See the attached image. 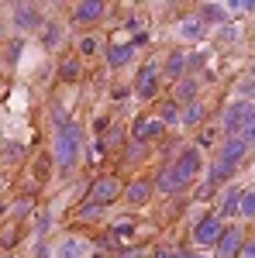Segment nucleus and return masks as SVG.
<instances>
[{
	"mask_svg": "<svg viewBox=\"0 0 255 258\" xmlns=\"http://www.w3.org/2000/svg\"><path fill=\"white\" fill-rule=\"evenodd\" d=\"M79 152H83V131H79L76 120H66L52 138V159H56L59 169H73Z\"/></svg>",
	"mask_w": 255,
	"mask_h": 258,
	"instance_id": "nucleus-1",
	"label": "nucleus"
},
{
	"mask_svg": "<svg viewBox=\"0 0 255 258\" xmlns=\"http://www.w3.org/2000/svg\"><path fill=\"white\" fill-rule=\"evenodd\" d=\"M221 127H224V135L231 138V135H241V138H255V107L252 100H235V103H228L224 107V114H221Z\"/></svg>",
	"mask_w": 255,
	"mask_h": 258,
	"instance_id": "nucleus-2",
	"label": "nucleus"
},
{
	"mask_svg": "<svg viewBox=\"0 0 255 258\" xmlns=\"http://www.w3.org/2000/svg\"><path fill=\"white\" fill-rule=\"evenodd\" d=\"M45 24V14H41L38 4H14L11 7V28L21 31V35H31Z\"/></svg>",
	"mask_w": 255,
	"mask_h": 258,
	"instance_id": "nucleus-3",
	"label": "nucleus"
},
{
	"mask_svg": "<svg viewBox=\"0 0 255 258\" xmlns=\"http://www.w3.org/2000/svg\"><path fill=\"white\" fill-rule=\"evenodd\" d=\"M248 152H252V141L248 138H241V135H231V138H224L221 141V148H217V159L221 162H228V165H241V162L248 159Z\"/></svg>",
	"mask_w": 255,
	"mask_h": 258,
	"instance_id": "nucleus-4",
	"label": "nucleus"
},
{
	"mask_svg": "<svg viewBox=\"0 0 255 258\" xmlns=\"http://www.w3.org/2000/svg\"><path fill=\"white\" fill-rule=\"evenodd\" d=\"M124 193V186H121L118 176H100L93 186H90V203H97V207H107V203H114V200Z\"/></svg>",
	"mask_w": 255,
	"mask_h": 258,
	"instance_id": "nucleus-5",
	"label": "nucleus"
},
{
	"mask_svg": "<svg viewBox=\"0 0 255 258\" xmlns=\"http://www.w3.org/2000/svg\"><path fill=\"white\" fill-rule=\"evenodd\" d=\"M186 186H190V179L183 176V172H179L173 162L159 169V176H156V189H159V193H166V197H176V193H183Z\"/></svg>",
	"mask_w": 255,
	"mask_h": 258,
	"instance_id": "nucleus-6",
	"label": "nucleus"
},
{
	"mask_svg": "<svg viewBox=\"0 0 255 258\" xmlns=\"http://www.w3.org/2000/svg\"><path fill=\"white\" fill-rule=\"evenodd\" d=\"M159 93V62H145L138 69V80H135V97L138 100H152Z\"/></svg>",
	"mask_w": 255,
	"mask_h": 258,
	"instance_id": "nucleus-7",
	"label": "nucleus"
},
{
	"mask_svg": "<svg viewBox=\"0 0 255 258\" xmlns=\"http://www.w3.org/2000/svg\"><path fill=\"white\" fill-rule=\"evenodd\" d=\"M221 231H224L221 217H217V214H207V217L196 220V227H193V241L200 244V248H207V244H214V241L221 238Z\"/></svg>",
	"mask_w": 255,
	"mask_h": 258,
	"instance_id": "nucleus-8",
	"label": "nucleus"
},
{
	"mask_svg": "<svg viewBox=\"0 0 255 258\" xmlns=\"http://www.w3.org/2000/svg\"><path fill=\"white\" fill-rule=\"evenodd\" d=\"M173 165H176L179 172H183V176H186L190 182H193V179L200 176V169H203V152L190 145V148H183V152L176 155V162H173Z\"/></svg>",
	"mask_w": 255,
	"mask_h": 258,
	"instance_id": "nucleus-9",
	"label": "nucleus"
},
{
	"mask_svg": "<svg viewBox=\"0 0 255 258\" xmlns=\"http://www.w3.org/2000/svg\"><path fill=\"white\" fill-rule=\"evenodd\" d=\"M104 11H107V7H104L100 0H83V4L73 7V24H76V28H90V24H97V21L104 18Z\"/></svg>",
	"mask_w": 255,
	"mask_h": 258,
	"instance_id": "nucleus-10",
	"label": "nucleus"
},
{
	"mask_svg": "<svg viewBox=\"0 0 255 258\" xmlns=\"http://www.w3.org/2000/svg\"><path fill=\"white\" fill-rule=\"evenodd\" d=\"M241 241H245L241 227H224V231H221V238L214 241V244H217V255L214 258H235L238 248H241Z\"/></svg>",
	"mask_w": 255,
	"mask_h": 258,
	"instance_id": "nucleus-11",
	"label": "nucleus"
},
{
	"mask_svg": "<svg viewBox=\"0 0 255 258\" xmlns=\"http://www.w3.org/2000/svg\"><path fill=\"white\" fill-rule=\"evenodd\" d=\"M166 135V124L159 117H141L135 124V138L131 141H141V145H148V141H156V138H162Z\"/></svg>",
	"mask_w": 255,
	"mask_h": 258,
	"instance_id": "nucleus-12",
	"label": "nucleus"
},
{
	"mask_svg": "<svg viewBox=\"0 0 255 258\" xmlns=\"http://www.w3.org/2000/svg\"><path fill=\"white\" fill-rule=\"evenodd\" d=\"M121 197L128 200L131 207H145V203L152 200V182H148V179H135V182H128V186H124V193H121Z\"/></svg>",
	"mask_w": 255,
	"mask_h": 258,
	"instance_id": "nucleus-13",
	"label": "nucleus"
},
{
	"mask_svg": "<svg viewBox=\"0 0 255 258\" xmlns=\"http://www.w3.org/2000/svg\"><path fill=\"white\" fill-rule=\"evenodd\" d=\"M186 69H190V59H186V52H169V59H166V66H162V76L166 80H173V83H179L183 76H186Z\"/></svg>",
	"mask_w": 255,
	"mask_h": 258,
	"instance_id": "nucleus-14",
	"label": "nucleus"
},
{
	"mask_svg": "<svg viewBox=\"0 0 255 258\" xmlns=\"http://www.w3.org/2000/svg\"><path fill=\"white\" fill-rule=\"evenodd\" d=\"M131 59H135V41H118V45L107 48V66L111 69H124Z\"/></svg>",
	"mask_w": 255,
	"mask_h": 258,
	"instance_id": "nucleus-15",
	"label": "nucleus"
},
{
	"mask_svg": "<svg viewBox=\"0 0 255 258\" xmlns=\"http://www.w3.org/2000/svg\"><path fill=\"white\" fill-rule=\"evenodd\" d=\"M193 18L200 21L203 28H207V24H224V21H228V11H224V4H214V0H207V4H200V7H196Z\"/></svg>",
	"mask_w": 255,
	"mask_h": 258,
	"instance_id": "nucleus-16",
	"label": "nucleus"
},
{
	"mask_svg": "<svg viewBox=\"0 0 255 258\" xmlns=\"http://www.w3.org/2000/svg\"><path fill=\"white\" fill-rule=\"evenodd\" d=\"M235 176H238L235 165H228V162L214 159V162H211V179H207V189H214V186H224V182H231Z\"/></svg>",
	"mask_w": 255,
	"mask_h": 258,
	"instance_id": "nucleus-17",
	"label": "nucleus"
},
{
	"mask_svg": "<svg viewBox=\"0 0 255 258\" xmlns=\"http://www.w3.org/2000/svg\"><path fill=\"white\" fill-rule=\"evenodd\" d=\"M196 90H200V83L193 80V76H183V80L176 83V90H173V103H183V107H186V103H193L196 100Z\"/></svg>",
	"mask_w": 255,
	"mask_h": 258,
	"instance_id": "nucleus-18",
	"label": "nucleus"
},
{
	"mask_svg": "<svg viewBox=\"0 0 255 258\" xmlns=\"http://www.w3.org/2000/svg\"><path fill=\"white\" fill-rule=\"evenodd\" d=\"M203 114H207V107H203L200 100H193V103H186V107L179 110V124H183V127H196V124L203 120Z\"/></svg>",
	"mask_w": 255,
	"mask_h": 258,
	"instance_id": "nucleus-19",
	"label": "nucleus"
},
{
	"mask_svg": "<svg viewBox=\"0 0 255 258\" xmlns=\"http://www.w3.org/2000/svg\"><path fill=\"white\" fill-rule=\"evenodd\" d=\"M203 35H207V28H203V24H200L196 18H183V21H179V38H186V41H200Z\"/></svg>",
	"mask_w": 255,
	"mask_h": 258,
	"instance_id": "nucleus-20",
	"label": "nucleus"
},
{
	"mask_svg": "<svg viewBox=\"0 0 255 258\" xmlns=\"http://www.w3.org/2000/svg\"><path fill=\"white\" fill-rule=\"evenodd\" d=\"M59 76H62L66 83H76L79 76H83V59H79V55H69V59H62Z\"/></svg>",
	"mask_w": 255,
	"mask_h": 258,
	"instance_id": "nucleus-21",
	"label": "nucleus"
},
{
	"mask_svg": "<svg viewBox=\"0 0 255 258\" xmlns=\"http://www.w3.org/2000/svg\"><path fill=\"white\" fill-rule=\"evenodd\" d=\"M41 41H45V48L62 45V24L59 21H45V24H41Z\"/></svg>",
	"mask_w": 255,
	"mask_h": 258,
	"instance_id": "nucleus-22",
	"label": "nucleus"
},
{
	"mask_svg": "<svg viewBox=\"0 0 255 258\" xmlns=\"http://www.w3.org/2000/svg\"><path fill=\"white\" fill-rule=\"evenodd\" d=\"M238 217H245V220L255 217V189L252 186H245L241 197H238Z\"/></svg>",
	"mask_w": 255,
	"mask_h": 258,
	"instance_id": "nucleus-23",
	"label": "nucleus"
},
{
	"mask_svg": "<svg viewBox=\"0 0 255 258\" xmlns=\"http://www.w3.org/2000/svg\"><path fill=\"white\" fill-rule=\"evenodd\" d=\"M148 159V145H141V141H128V148H124V162H145Z\"/></svg>",
	"mask_w": 255,
	"mask_h": 258,
	"instance_id": "nucleus-24",
	"label": "nucleus"
},
{
	"mask_svg": "<svg viewBox=\"0 0 255 258\" xmlns=\"http://www.w3.org/2000/svg\"><path fill=\"white\" fill-rule=\"evenodd\" d=\"M156 117L162 120L166 127H169V124H179V107H176V103H162V107H159V114H156Z\"/></svg>",
	"mask_w": 255,
	"mask_h": 258,
	"instance_id": "nucleus-25",
	"label": "nucleus"
},
{
	"mask_svg": "<svg viewBox=\"0 0 255 258\" xmlns=\"http://www.w3.org/2000/svg\"><path fill=\"white\" fill-rule=\"evenodd\" d=\"M238 197H241V189H231V193L224 197V207H221L217 217H238Z\"/></svg>",
	"mask_w": 255,
	"mask_h": 258,
	"instance_id": "nucleus-26",
	"label": "nucleus"
},
{
	"mask_svg": "<svg viewBox=\"0 0 255 258\" xmlns=\"http://www.w3.org/2000/svg\"><path fill=\"white\" fill-rule=\"evenodd\" d=\"M14 244H18V224L11 220V224L0 231V248H14Z\"/></svg>",
	"mask_w": 255,
	"mask_h": 258,
	"instance_id": "nucleus-27",
	"label": "nucleus"
},
{
	"mask_svg": "<svg viewBox=\"0 0 255 258\" xmlns=\"http://www.w3.org/2000/svg\"><path fill=\"white\" fill-rule=\"evenodd\" d=\"M97 52H100V41L93 35H83L79 38V55H97Z\"/></svg>",
	"mask_w": 255,
	"mask_h": 258,
	"instance_id": "nucleus-28",
	"label": "nucleus"
},
{
	"mask_svg": "<svg viewBox=\"0 0 255 258\" xmlns=\"http://www.w3.org/2000/svg\"><path fill=\"white\" fill-rule=\"evenodd\" d=\"M11 214H14V224H21V220L31 214V200H21V203H14V207H11Z\"/></svg>",
	"mask_w": 255,
	"mask_h": 258,
	"instance_id": "nucleus-29",
	"label": "nucleus"
},
{
	"mask_svg": "<svg viewBox=\"0 0 255 258\" xmlns=\"http://www.w3.org/2000/svg\"><path fill=\"white\" fill-rule=\"evenodd\" d=\"M100 210H104V207H97V203H83V207H79V217L93 220V217H100Z\"/></svg>",
	"mask_w": 255,
	"mask_h": 258,
	"instance_id": "nucleus-30",
	"label": "nucleus"
},
{
	"mask_svg": "<svg viewBox=\"0 0 255 258\" xmlns=\"http://www.w3.org/2000/svg\"><path fill=\"white\" fill-rule=\"evenodd\" d=\"M62 251H66V258H76V255H83L86 248H83V244H76V238H69V241H66V248H62Z\"/></svg>",
	"mask_w": 255,
	"mask_h": 258,
	"instance_id": "nucleus-31",
	"label": "nucleus"
},
{
	"mask_svg": "<svg viewBox=\"0 0 255 258\" xmlns=\"http://www.w3.org/2000/svg\"><path fill=\"white\" fill-rule=\"evenodd\" d=\"M238 258H255V241H241V248H238Z\"/></svg>",
	"mask_w": 255,
	"mask_h": 258,
	"instance_id": "nucleus-32",
	"label": "nucleus"
},
{
	"mask_svg": "<svg viewBox=\"0 0 255 258\" xmlns=\"http://www.w3.org/2000/svg\"><path fill=\"white\" fill-rule=\"evenodd\" d=\"M238 93H241V100H252V76H245L238 83Z\"/></svg>",
	"mask_w": 255,
	"mask_h": 258,
	"instance_id": "nucleus-33",
	"label": "nucleus"
},
{
	"mask_svg": "<svg viewBox=\"0 0 255 258\" xmlns=\"http://www.w3.org/2000/svg\"><path fill=\"white\" fill-rule=\"evenodd\" d=\"M173 255H176L173 248H159V251H156V258H173Z\"/></svg>",
	"mask_w": 255,
	"mask_h": 258,
	"instance_id": "nucleus-34",
	"label": "nucleus"
},
{
	"mask_svg": "<svg viewBox=\"0 0 255 258\" xmlns=\"http://www.w3.org/2000/svg\"><path fill=\"white\" fill-rule=\"evenodd\" d=\"M173 258H193V255H190V251H176Z\"/></svg>",
	"mask_w": 255,
	"mask_h": 258,
	"instance_id": "nucleus-35",
	"label": "nucleus"
},
{
	"mask_svg": "<svg viewBox=\"0 0 255 258\" xmlns=\"http://www.w3.org/2000/svg\"><path fill=\"white\" fill-rule=\"evenodd\" d=\"M193 258H203V255H193Z\"/></svg>",
	"mask_w": 255,
	"mask_h": 258,
	"instance_id": "nucleus-36",
	"label": "nucleus"
},
{
	"mask_svg": "<svg viewBox=\"0 0 255 258\" xmlns=\"http://www.w3.org/2000/svg\"><path fill=\"white\" fill-rule=\"evenodd\" d=\"M0 35H4V31H0Z\"/></svg>",
	"mask_w": 255,
	"mask_h": 258,
	"instance_id": "nucleus-37",
	"label": "nucleus"
},
{
	"mask_svg": "<svg viewBox=\"0 0 255 258\" xmlns=\"http://www.w3.org/2000/svg\"><path fill=\"white\" fill-rule=\"evenodd\" d=\"M135 258H138V255H135Z\"/></svg>",
	"mask_w": 255,
	"mask_h": 258,
	"instance_id": "nucleus-38",
	"label": "nucleus"
}]
</instances>
